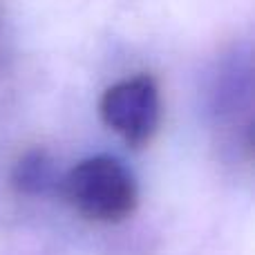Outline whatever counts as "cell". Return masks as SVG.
Masks as SVG:
<instances>
[{"instance_id":"6da1fadb","label":"cell","mask_w":255,"mask_h":255,"mask_svg":"<svg viewBox=\"0 0 255 255\" xmlns=\"http://www.w3.org/2000/svg\"><path fill=\"white\" fill-rule=\"evenodd\" d=\"M65 202L94 224H121L139 206V184L130 168L110 154L79 161L61 181Z\"/></svg>"},{"instance_id":"7a4b0ae2","label":"cell","mask_w":255,"mask_h":255,"mask_svg":"<svg viewBox=\"0 0 255 255\" xmlns=\"http://www.w3.org/2000/svg\"><path fill=\"white\" fill-rule=\"evenodd\" d=\"M101 121L132 148L150 143L161 124V94L152 76L136 74L117 81L99 101Z\"/></svg>"},{"instance_id":"3957f363","label":"cell","mask_w":255,"mask_h":255,"mask_svg":"<svg viewBox=\"0 0 255 255\" xmlns=\"http://www.w3.org/2000/svg\"><path fill=\"white\" fill-rule=\"evenodd\" d=\"M11 184L20 195H43L56 184L54 161L45 150H29L16 161Z\"/></svg>"}]
</instances>
